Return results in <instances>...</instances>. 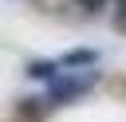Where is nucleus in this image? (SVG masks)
<instances>
[{"instance_id": "nucleus-1", "label": "nucleus", "mask_w": 126, "mask_h": 122, "mask_svg": "<svg viewBox=\"0 0 126 122\" xmlns=\"http://www.w3.org/2000/svg\"><path fill=\"white\" fill-rule=\"evenodd\" d=\"M94 71H83V75H59V79H51V87H47V102L51 106H59V102H75L79 94H87L91 87H94Z\"/></svg>"}, {"instance_id": "nucleus-2", "label": "nucleus", "mask_w": 126, "mask_h": 122, "mask_svg": "<svg viewBox=\"0 0 126 122\" xmlns=\"http://www.w3.org/2000/svg\"><path fill=\"white\" fill-rule=\"evenodd\" d=\"M59 67H63V63H55V59H32V63H28V79L51 83V79H59Z\"/></svg>"}, {"instance_id": "nucleus-3", "label": "nucleus", "mask_w": 126, "mask_h": 122, "mask_svg": "<svg viewBox=\"0 0 126 122\" xmlns=\"http://www.w3.org/2000/svg\"><path fill=\"white\" fill-rule=\"evenodd\" d=\"M59 63L71 67V71H75V67H94V63H98V51H91V47H75V51H67Z\"/></svg>"}, {"instance_id": "nucleus-4", "label": "nucleus", "mask_w": 126, "mask_h": 122, "mask_svg": "<svg viewBox=\"0 0 126 122\" xmlns=\"http://www.w3.org/2000/svg\"><path fill=\"white\" fill-rule=\"evenodd\" d=\"M106 4H110V0H79V8H83V12H102Z\"/></svg>"}, {"instance_id": "nucleus-5", "label": "nucleus", "mask_w": 126, "mask_h": 122, "mask_svg": "<svg viewBox=\"0 0 126 122\" xmlns=\"http://www.w3.org/2000/svg\"><path fill=\"white\" fill-rule=\"evenodd\" d=\"M114 4H118V12H122V16H126V0H114Z\"/></svg>"}]
</instances>
